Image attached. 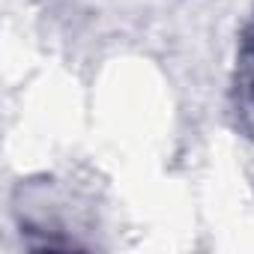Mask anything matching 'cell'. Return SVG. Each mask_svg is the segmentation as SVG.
<instances>
[{
    "label": "cell",
    "instance_id": "cell-1",
    "mask_svg": "<svg viewBox=\"0 0 254 254\" xmlns=\"http://www.w3.org/2000/svg\"><path fill=\"white\" fill-rule=\"evenodd\" d=\"M230 108H233L236 126L254 138V6L239 30L236 66L230 81Z\"/></svg>",
    "mask_w": 254,
    "mask_h": 254
}]
</instances>
